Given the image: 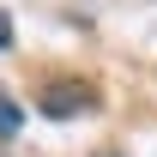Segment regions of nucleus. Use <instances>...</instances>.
Here are the masks:
<instances>
[{"instance_id":"nucleus-3","label":"nucleus","mask_w":157,"mask_h":157,"mask_svg":"<svg viewBox=\"0 0 157 157\" xmlns=\"http://www.w3.org/2000/svg\"><path fill=\"white\" fill-rule=\"evenodd\" d=\"M0 48H12V24H6V12H0Z\"/></svg>"},{"instance_id":"nucleus-1","label":"nucleus","mask_w":157,"mask_h":157,"mask_svg":"<svg viewBox=\"0 0 157 157\" xmlns=\"http://www.w3.org/2000/svg\"><path fill=\"white\" fill-rule=\"evenodd\" d=\"M91 103H97V91H91V85H48V91H42V115L67 121V115H85Z\"/></svg>"},{"instance_id":"nucleus-2","label":"nucleus","mask_w":157,"mask_h":157,"mask_svg":"<svg viewBox=\"0 0 157 157\" xmlns=\"http://www.w3.org/2000/svg\"><path fill=\"white\" fill-rule=\"evenodd\" d=\"M18 127H24V115H18V103H12V97H0V139H12Z\"/></svg>"}]
</instances>
